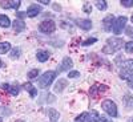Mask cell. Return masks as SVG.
<instances>
[{"label": "cell", "instance_id": "cell-1", "mask_svg": "<svg viewBox=\"0 0 133 122\" xmlns=\"http://www.w3.org/2000/svg\"><path fill=\"white\" fill-rule=\"evenodd\" d=\"M124 40L120 39V37H112V39H108L107 41V45L103 48V53L105 54H113L115 52L120 51L124 45Z\"/></svg>", "mask_w": 133, "mask_h": 122}, {"label": "cell", "instance_id": "cell-2", "mask_svg": "<svg viewBox=\"0 0 133 122\" xmlns=\"http://www.w3.org/2000/svg\"><path fill=\"white\" fill-rule=\"evenodd\" d=\"M55 77H56V72H52V70L45 72V73H44L40 78H39V86L41 88V89H45V88H48V86L53 82Z\"/></svg>", "mask_w": 133, "mask_h": 122}, {"label": "cell", "instance_id": "cell-3", "mask_svg": "<svg viewBox=\"0 0 133 122\" xmlns=\"http://www.w3.org/2000/svg\"><path fill=\"white\" fill-rule=\"evenodd\" d=\"M98 119H100V116L97 114V112H95V110H92L91 113L84 112L80 116L76 117L77 122H98Z\"/></svg>", "mask_w": 133, "mask_h": 122}, {"label": "cell", "instance_id": "cell-4", "mask_svg": "<svg viewBox=\"0 0 133 122\" xmlns=\"http://www.w3.org/2000/svg\"><path fill=\"white\" fill-rule=\"evenodd\" d=\"M101 106L105 110L107 114H109L110 117H117V106L112 99H105V101L101 104Z\"/></svg>", "mask_w": 133, "mask_h": 122}, {"label": "cell", "instance_id": "cell-5", "mask_svg": "<svg viewBox=\"0 0 133 122\" xmlns=\"http://www.w3.org/2000/svg\"><path fill=\"white\" fill-rule=\"evenodd\" d=\"M39 29H40V32H43V33H52V32H55V29H56V23H55L53 20H44L43 23L39 25Z\"/></svg>", "mask_w": 133, "mask_h": 122}, {"label": "cell", "instance_id": "cell-6", "mask_svg": "<svg viewBox=\"0 0 133 122\" xmlns=\"http://www.w3.org/2000/svg\"><path fill=\"white\" fill-rule=\"evenodd\" d=\"M127 16H120L116 21H115V25H113V33L115 35H120L121 32H123V29L125 28V24H127Z\"/></svg>", "mask_w": 133, "mask_h": 122}, {"label": "cell", "instance_id": "cell-7", "mask_svg": "<svg viewBox=\"0 0 133 122\" xmlns=\"http://www.w3.org/2000/svg\"><path fill=\"white\" fill-rule=\"evenodd\" d=\"M107 90H108V86H105V85H100V84H95V85L91 88L89 93H91V96H92L93 98H97L100 93L107 92Z\"/></svg>", "mask_w": 133, "mask_h": 122}, {"label": "cell", "instance_id": "cell-8", "mask_svg": "<svg viewBox=\"0 0 133 122\" xmlns=\"http://www.w3.org/2000/svg\"><path fill=\"white\" fill-rule=\"evenodd\" d=\"M40 12H41V7L37 4H32L27 9V16L28 17H36L37 15H40Z\"/></svg>", "mask_w": 133, "mask_h": 122}, {"label": "cell", "instance_id": "cell-9", "mask_svg": "<svg viewBox=\"0 0 133 122\" xmlns=\"http://www.w3.org/2000/svg\"><path fill=\"white\" fill-rule=\"evenodd\" d=\"M72 66H73V61L69 57H64V60H63V62L60 65V68H57V72L61 73V72H65V70H69Z\"/></svg>", "mask_w": 133, "mask_h": 122}, {"label": "cell", "instance_id": "cell-10", "mask_svg": "<svg viewBox=\"0 0 133 122\" xmlns=\"http://www.w3.org/2000/svg\"><path fill=\"white\" fill-rule=\"evenodd\" d=\"M115 25V16L113 15H108L104 20H103V27L105 31H112Z\"/></svg>", "mask_w": 133, "mask_h": 122}, {"label": "cell", "instance_id": "cell-11", "mask_svg": "<svg viewBox=\"0 0 133 122\" xmlns=\"http://www.w3.org/2000/svg\"><path fill=\"white\" fill-rule=\"evenodd\" d=\"M76 24L79 25L81 29H84V31H88V29L92 28V21L89 19H77Z\"/></svg>", "mask_w": 133, "mask_h": 122}, {"label": "cell", "instance_id": "cell-12", "mask_svg": "<svg viewBox=\"0 0 133 122\" xmlns=\"http://www.w3.org/2000/svg\"><path fill=\"white\" fill-rule=\"evenodd\" d=\"M20 3L21 2H19V0H12V2H0V7L5 8V9H8V8L17 9L20 7Z\"/></svg>", "mask_w": 133, "mask_h": 122}, {"label": "cell", "instance_id": "cell-13", "mask_svg": "<svg viewBox=\"0 0 133 122\" xmlns=\"http://www.w3.org/2000/svg\"><path fill=\"white\" fill-rule=\"evenodd\" d=\"M120 76H121V78H124V80L128 81V85H129L130 88H133V74H132L129 70H127V69L121 70Z\"/></svg>", "mask_w": 133, "mask_h": 122}, {"label": "cell", "instance_id": "cell-14", "mask_svg": "<svg viewBox=\"0 0 133 122\" xmlns=\"http://www.w3.org/2000/svg\"><path fill=\"white\" fill-rule=\"evenodd\" d=\"M123 104H124V106H125L127 110H132V109H133V97H132L129 93H127V94L124 96Z\"/></svg>", "mask_w": 133, "mask_h": 122}, {"label": "cell", "instance_id": "cell-15", "mask_svg": "<svg viewBox=\"0 0 133 122\" xmlns=\"http://www.w3.org/2000/svg\"><path fill=\"white\" fill-rule=\"evenodd\" d=\"M66 85H68V81H66L65 78H60L56 85H55V92H57V93H61L64 90V88H66Z\"/></svg>", "mask_w": 133, "mask_h": 122}, {"label": "cell", "instance_id": "cell-16", "mask_svg": "<svg viewBox=\"0 0 133 122\" xmlns=\"http://www.w3.org/2000/svg\"><path fill=\"white\" fill-rule=\"evenodd\" d=\"M49 56H51V53H49L48 51H39V52L36 53V57H37V60H39L40 62H45V61L49 59Z\"/></svg>", "mask_w": 133, "mask_h": 122}, {"label": "cell", "instance_id": "cell-17", "mask_svg": "<svg viewBox=\"0 0 133 122\" xmlns=\"http://www.w3.org/2000/svg\"><path fill=\"white\" fill-rule=\"evenodd\" d=\"M12 25H14V31H15L16 33H19V32H21V31L25 29V24H24L23 20H15L14 23H12Z\"/></svg>", "mask_w": 133, "mask_h": 122}, {"label": "cell", "instance_id": "cell-18", "mask_svg": "<svg viewBox=\"0 0 133 122\" xmlns=\"http://www.w3.org/2000/svg\"><path fill=\"white\" fill-rule=\"evenodd\" d=\"M48 116H49L51 122H59V119H60L59 112H57V110H55V109H48Z\"/></svg>", "mask_w": 133, "mask_h": 122}, {"label": "cell", "instance_id": "cell-19", "mask_svg": "<svg viewBox=\"0 0 133 122\" xmlns=\"http://www.w3.org/2000/svg\"><path fill=\"white\" fill-rule=\"evenodd\" d=\"M23 88L27 90V92H29V94H31V97H35L36 94H37V90H36V88L33 86L31 82H25L24 85H23Z\"/></svg>", "mask_w": 133, "mask_h": 122}, {"label": "cell", "instance_id": "cell-20", "mask_svg": "<svg viewBox=\"0 0 133 122\" xmlns=\"http://www.w3.org/2000/svg\"><path fill=\"white\" fill-rule=\"evenodd\" d=\"M0 25L3 28H8L11 25V21H9V17L5 16V15H0Z\"/></svg>", "mask_w": 133, "mask_h": 122}, {"label": "cell", "instance_id": "cell-21", "mask_svg": "<svg viewBox=\"0 0 133 122\" xmlns=\"http://www.w3.org/2000/svg\"><path fill=\"white\" fill-rule=\"evenodd\" d=\"M11 49V44L9 42H0V54H5Z\"/></svg>", "mask_w": 133, "mask_h": 122}, {"label": "cell", "instance_id": "cell-22", "mask_svg": "<svg viewBox=\"0 0 133 122\" xmlns=\"http://www.w3.org/2000/svg\"><path fill=\"white\" fill-rule=\"evenodd\" d=\"M19 92H20V86H19L17 84L11 85V88H9V93H11V94H12V96H17Z\"/></svg>", "mask_w": 133, "mask_h": 122}, {"label": "cell", "instance_id": "cell-23", "mask_svg": "<svg viewBox=\"0 0 133 122\" xmlns=\"http://www.w3.org/2000/svg\"><path fill=\"white\" fill-rule=\"evenodd\" d=\"M96 7L100 11H104V9H107V2H105V0H97V2H96Z\"/></svg>", "mask_w": 133, "mask_h": 122}, {"label": "cell", "instance_id": "cell-24", "mask_svg": "<svg viewBox=\"0 0 133 122\" xmlns=\"http://www.w3.org/2000/svg\"><path fill=\"white\" fill-rule=\"evenodd\" d=\"M28 77H29L31 80L37 78V77H39V69H32V70H29V72H28Z\"/></svg>", "mask_w": 133, "mask_h": 122}, {"label": "cell", "instance_id": "cell-25", "mask_svg": "<svg viewBox=\"0 0 133 122\" xmlns=\"http://www.w3.org/2000/svg\"><path fill=\"white\" fill-rule=\"evenodd\" d=\"M124 66H125V69H127V70L132 72V70H133V60H128V61H125V62H124Z\"/></svg>", "mask_w": 133, "mask_h": 122}, {"label": "cell", "instance_id": "cell-26", "mask_svg": "<svg viewBox=\"0 0 133 122\" xmlns=\"http://www.w3.org/2000/svg\"><path fill=\"white\" fill-rule=\"evenodd\" d=\"M124 47H125V51H127V53H133V41H129V42H127Z\"/></svg>", "mask_w": 133, "mask_h": 122}, {"label": "cell", "instance_id": "cell-27", "mask_svg": "<svg viewBox=\"0 0 133 122\" xmlns=\"http://www.w3.org/2000/svg\"><path fill=\"white\" fill-rule=\"evenodd\" d=\"M121 5H124V7H127V8H129V7H133V0H121Z\"/></svg>", "mask_w": 133, "mask_h": 122}, {"label": "cell", "instance_id": "cell-28", "mask_svg": "<svg viewBox=\"0 0 133 122\" xmlns=\"http://www.w3.org/2000/svg\"><path fill=\"white\" fill-rule=\"evenodd\" d=\"M19 56H20V49L19 48H15L12 52H11V57L12 59H19Z\"/></svg>", "mask_w": 133, "mask_h": 122}, {"label": "cell", "instance_id": "cell-29", "mask_svg": "<svg viewBox=\"0 0 133 122\" xmlns=\"http://www.w3.org/2000/svg\"><path fill=\"white\" fill-rule=\"evenodd\" d=\"M83 11H84V12H87V13H91V12H92V5H91V3H85L84 7H83Z\"/></svg>", "mask_w": 133, "mask_h": 122}, {"label": "cell", "instance_id": "cell-30", "mask_svg": "<svg viewBox=\"0 0 133 122\" xmlns=\"http://www.w3.org/2000/svg\"><path fill=\"white\" fill-rule=\"evenodd\" d=\"M68 77L69 78H77V77H80V72H77V70H72L68 73Z\"/></svg>", "mask_w": 133, "mask_h": 122}, {"label": "cell", "instance_id": "cell-31", "mask_svg": "<svg viewBox=\"0 0 133 122\" xmlns=\"http://www.w3.org/2000/svg\"><path fill=\"white\" fill-rule=\"evenodd\" d=\"M93 42H96V39L95 37L93 39H88V40H85L83 42V47H88V45H91V44H93Z\"/></svg>", "mask_w": 133, "mask_h": 122}, {"label": "cell", "instance_id": "cell-32", "mask_svg": "<svg viewBox=\"0 0 133 122\" xmlns=\"http://www.w3.org/2000/svg\"><path fill=\"white\" fill-rule=\"evenodd\" d=\"M98 122H112V119H108V118H107V117H104V116H100Z\"/></svg>", "mask_w": 133, "mask_h": 122}, {"label": "cell", "instance_id": "cell-33", "mask_svg": "<svg viewBox=\"0 0 133 122\" xmlns=\"http://www.w3.org/2000/svg\"><path fill=\"white\" fill-rule=\"evenodd\" d=\"M2 88H3V90L9 92V88H11V85H8V84H3V85H2Z\"/></svg>", "mask_w": 133, "mask_h": 122}, {"label": "cell", "instance_id": "cell-34", "mask_svg": "<svg viewBox=\"0 0 133 122\" xmlns=\"http://www.w3.org/2000/svg\"><path fill=\"white\" fill-rule=\"evenodd\" d=\"M24 16H27V12H17V17H20V19H23Z\"/></svg>", "mask_w": 133, "mask_h": 122}, {"label": "cell", "instance_id": "cell-35", "mask_svg": "<svg viewBox=\"0 0 133 122\" xmlns=\"http://www.w3.org/2000/svg\"><path fill=\"white\" fill-rule=\"evenodd\" d=\"M39 3H41V4H44V5H48L51 2H49V0H40Z\"/></svg>", "mask_w": 133, "mask_h": 122}, {"label": "cell", "instance_id": "cell-36", "mask_svg": "<svg viewBox=\"0 0 133 122\" xmlns=\"http://www.w3.org/2000/svg\"><path fill=\"white\" fill-rule=\"evenodd\" d=\"M53 7H55V9H59V11H60V5H57V4H55Z\"/></svg>", "mask_w": 133, "mask_h": 122}, {"label": "cell", "instance_id": "cell-37", "mask_svg": "<svg viewBox=\"0 0 133 122\" xmlns=\"http://www.w3.org/2000/svg\"><path fill=\"white\" fill-rule=\"evenodd\" d=\"M128 122H133V117H130V118L128 119Z\"/></svg>", "mask_w": 133, "mask_h": 122}, {"label": "cell", "instance_id": "cell-38", "mask_svg": "<svg viewBox=\"0 0 133 122\" xmlns=\"http://www.w3.org/2000/svg\"><path fill=\"white\" fill-rule=\"evenodd\" d=\"M16 122H25V121H23V119H19V121H16Z\"/></svg>", "mask_w": 133, "mask_h": 122}, {"label": "cell", "instance_id": "cell-39", "mask_svg": "<svg viewBox=\"0 0 133 122\" xmlns=\"http://www.w3.org/2000/svg\"><path fill=\"white\" fill-rule=\"evenodd\" d=\"M130 20H132V23H133V16H132V19H130Z\"/></svg>", "mask_w": 133, "mask_h": 122}, {"label": "cell", "instance_id": "cell-40", "mask_svg": "<svg viewBox=\"0 0 133 122\" xmlns=\"http://www.w3.org/2000/svg\"><path fill=\"white\" fill-rule=\"evenodd\" d=\"M0 66H2V61H0Z\"/></svg>", "mask_w": 133, "mask_h": 122}, {"label": "cell", "instance_id": "cell-41", "mask_svg": "<svg viewBox=\"0 0 133 122\" xmlns=\"http://www.w3.org/2000/svg\"><path fill=\"white\" fill-rule=\"evenodd\" d=\"M0 122H2V118H0Z\"/></svg>", "mask_w": 133, "mask_h": 122}]
</instances>
